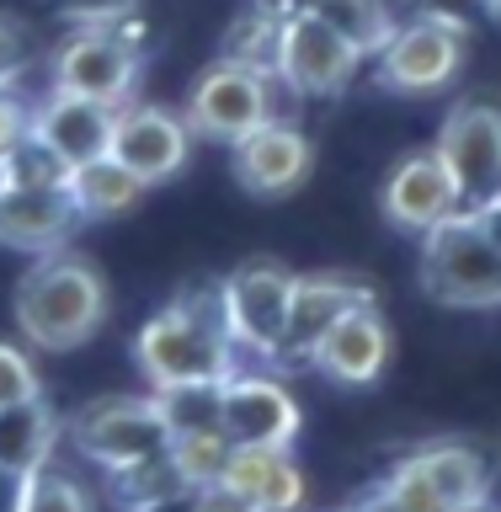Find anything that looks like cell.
Returning <instances> with one entry per match:
<instances>
[{"mask_svg":"<svg viewBox=\"0 0 501 512\" xmlns=\"http://www.w3.org/2000/svg\"><path fill=\"white\" fill-rule=\"evenodd\" d=\"M70 22H128L139 11V0H48Z\"/></svg>","mask_w":501,"mask_h":512,"instance_id":"obj_33","label":"cell"},{"mask_svg":"<svg viewBox=\"0 0 501 512\" xmlns=\"http://www.w3.org/2000/svg\"><path fill=\"white\" fill-rule=\"evenodd\" d=\"M80 224L86 219H80L70 187H11L0 198V246L11 251H27V256L64 251Z\"/></svg>","mask_w":501,"mask_h":512,"instance_id":"obj_18","label":"cell"},{"mask_svg":"<svg viewBox=\"0 0 501 512\" xmlns=\"http://www.w3.org/2000/svg\"><path fill=\"white\" fill-rule=\"evenodd\" d=\"M384 486H390V496H395L406 512H454V507L443 502V491L432 486V475L416 464V454H411L406 464H395V475L384 480Z\"/></svg>","mask_w":501,"mask_h":512,"instance_id":"obj_30","label":"cell"},{"mask_svg":"<svg viewBox=\"0 0 501 512\" xmlns=\"http://www.w3.org/2000/svg\"><path fill=\"white\" fill-rule=\"evenodd\" d=\"M11 512H96V507L75 475L54 470V464H38V470L16 475Z\"/></svg>","mask_w":501,"mask_h":512,"instance_id":"obj_27","label":"cell"},{"mask_svg":"<svg viewBox=\"0 0 501 512\" xmlns=\"http://www.w3.org/2000/svg\"><path fill=\"white\" fill-rule=\"evenodd\" d=\"M43 395V379L32 358L16 342H0V406H22V400H38Z\"/></svg>","mask_w":501,"mask_h":512,"instance_id":"obj_31","label":"cell"},{"mask_svg":"<svg viewBox=\"0 0 501 512\" xmlns=\"http://www.w3.org/2000/svg\"><path fill=\"white\" fill-rule=\"evenodd\" d=\"M363 48L342 38L336 27H326L315 11H304L299 0L288 6L283 22V48H278V86H288L294 96H310V102H326V96H342L363 70Z\"/></svg>","mask_w":501,"mask_h":512,"instance_id":"obj_7","label":"cell"},{"mask_svg":"<svg viewBox=\"0 0 501 512\" xmlns=\"http://www.w3.org/2000/svg\"><path fill=\"white\" fill-rule=\"evenodd\" d=\"M294 283H299V272L283 267L278 256H251V262H240L230 272V278H219L224 315H230V336H235L240 352L278 363L288 304H294Z\"/></svg>","mask_w":501,"mask_h":512,"instance_id":"obj_6","label":"cell"},{"mask_svg":"<svg viewBox=\"0 0 501 512\" xmlns=\"http://www.w3.org/2000/svg\"><path fill=\"white\" fill-rule=\"evenodd\" d=\"M70 443L91 464L118 470V464H134L144 454H160L171 443V432L155 395H102L70 416Z\"/></svg>","mask_w":501,"mask_h":512,"instance_id":"obj_9","label":"cell"},{"mask_svg":"<svg viewBox=\"0 0 501 512\" xmlns=\"http://www.w3.org/2000/svg\"><path fill=\"white\" fill-rule=\"evenodd\" d=\"M134 512H198V491L182 486V491H171V496H160V502H144Z\"/></svg>","mask_w":501,"mask_h":512,"instance_id":"obj_36","label":"cell"},{"mask_svg":"<svg viewBox=\"0 0 501 512\" xmlns=\"http://www.w3.org/2000/svg\"><path fill=\"white\" fill-rule=\"evenodd\" d=\"M379 208H384V219H390L395 230L427 235L432 224L448 219L464 203H459V187H454V176H448L443 155L438 150H416V155L390 166V176H384V187H379Z\"/></svg>","mask_w":501,"mask_h":512,"instance_id":"obj_13","label":"cell"},{"mask_svg":"<svg viewBox=\"0 0 501 512\" xmlns=\"http://www.w3.org/2000/svg\"><path fill=\"white\" fill-rule=\"evenodd\" d=\"M59 448V416L48 411V400H22V406H0V475H27L48 464Z\"/></svg>","mask_w":501,"mask_h":512,"instance_id":"obj_20","label":"cell"},{"mask_svg":"<svg viewBox=\"0 0 501 512\" xmlns=\"http://www.w3.org/2000/svg\"><path fill=\"white\" fill-rule=\"evenodd\" d=\"M11 192V176H6V155H0V198Z\"/></svg>","mask_w":501,"mask_h":512,"instance_id":"obj_38","label":"cell"},{"mask_svg":"<svg viewBox=\"0 0 501 512\" xmlns=\"http://www.w3.org/2000/svg\"><path fill=\"white\" fill-rule=\"evenodd\" d=\"M27 134H32V107L16 96V86H0V155Z\"/></svg>","mask_w":501,"mask_h":512,"instance_id":"obj_34","label":"cell"},{"mask_svg":"<svg viewBox=\"0 0 501 512\" xmlns=\"http://www.w3.org/2000/svg\"><path fill=\"white\" fill-rule=\"evenodd\" d=\"M144 192H150V187H144L118 155L86 160V166L70 171V198H75V208H80V219H86V224L118 219V214H128V208H139Z\"/></svg>","mask_w":501,"mask_h":512,"instance_id":"obj_21","label":"cell"},{"mask_svg":"<svg viewBox=\"0 0 501 512\" xmlns=\"http://www.w3.org/2000/svg\"><path fill=\"white\" fill-rule=\"evenodd\" d=\"M70 160L54 155L38 134H27V139H16L11 150H6V176H11V187H70Z\"/></svg>","mask_w":501,"mask_h":512,"instance_id":"obj_29","label":"cell"},{"mask_svg":"<svg viewBox=\"0 0 501 512\" xmlns=\"http://www.w3.org/2000/svg\"><path fill=\"white\" fill-rule=\"evenodd\" d=\"M310 171H315V139L294 123L272 118L235 144V176L256 198H288L310 182Z\"/></svg>","mask_w":501,"mask_h":512,"instance_id":"obj_15","label":"cell"},{"mask_svg":"<svg viewBox=\"0 0 501 512\" xmlns=\"http://www.w3.org/2000/svg\"><path fill=\"white\" fill-rule=\"evenodd\" d=\"M283 22H288V6H278V0H262V6L240 11L235 22H230V32H224V43H219V59H230V64H246V70H256V75H272V80H278Z\"/></svg>","mask_w":501,"mask_h":512,"instance_id":"obj_23","label":"cell"},{"mask_svg":"<svg viewBox=\"0 0 501 512\" xmlns=\"http://www.w3.org/2000/svg\"><path fill=\"white\" fill-rule=\"evenodd\" d=\"M112 128H118V107L96 102V96L75 91H48L32 107V134H38L54 155H64L70 166L112 155Z\"/></svg>","mask_w":501,"mask_h":512,"instance_id":"obj_17","label":"cell"},{"mask_svg":"<svg viewBox=\"0 0 501 512\" xmlns=\"http://www.w3.org/2000/svg\"><path fill=\"white\" fill-rule=\"evenodd\" d=\"M368 299H379L374 283L352 278V272H315V278H299L294 283V304H288L278 363H310L320 336H326L347 310H358V304H368Z\"/></svg>","mask_w":501,"mask_h":512,"instance_id":"obj_14","label":"cell"},{"mask_svg":"<svg viewBox=\"0 0 501 512\" xmlns=\"http://www.w3.org/2000/svg\"><path fill=\"white\" fill-rule=\"evenodd\" d=\"M32 64V43H27V27L16 16L0 11V86H16Z\"/></svg>","mask_w":501,"mask_h":512,"instance_id":"obj_32","label":"cell"},{"mask_svg":"<svg viewBox=\"0 0 501 512\" xmlns=\"http://www.w3.org/2000/svg\"><path fill=\"white\" fill-rule=\"evenodd\" d=\"M304 422L294 390L272 374H246L235 368L224 379V438L251 448H288Z\"/></svg>","mask_w":501,"mask_h":512,"instance_id":"obj_12","label":"cell"},{"mask_svg":"<svg viewBox=\"0 0 501 512\" xmlns=\"http://www.w3.org/2000/svg\"><path fill=\"white\" fill-rule=\"evenodd\" d=\"M486 214H496V219H501V203H496V208H486Z\"/></svg>","mask_w":501,"mask_h":512,"instance_id":"obj_39","label":"cell"},{"mask_svg":"<svg viewBox=\"0 0 501 512\" xmlns=\"http://www.w3.org/2000/svg\"><path fill=\"white\" fill-rule=\"evenodd\" d=\"M390 347H395L390 320L379 315V299H368V304H358V310H347L326 336H320V347H315L310 363L331 384H352V390H358V384H374L384 374Z\"/></svg>","mask_w":501,"mask_h":512,"instance_id":"obj_16","label":"cell"},{"mask_svg":"<svg viewBox=\"0 0 501 512\" xmlns=\"http://www.w3.org/2000/svg\"><path fill=\"white\" fill-rule=\"evenodd\" d=\"M352 507H358V512H406V507H400V502H395V496H390V486H379V491H368V496H363V502H352Z\"/></svg>","mask_w":501,"mask_h":512,"instance_id":"obj_37","label":"cell"},{"mask_svg":"<svg viewBox=\"0 0 501 512\" xmlns=\"http://www.w3.org/2000/svg\"><path fill=\"white\" fill-rule=\"evenodd\" d=\"M336 512H358V507H336Z\"/></svg>","mask_w":501,"mask_h":512,"instance_id":"obj_40","label":"cell"},{"mask_svg":"<svg viewBox=\"0 0 501 512\" xmlns=\"http://www.w3.org/2000/svg\"><path fill=\"white\" fill-rule=\"evenodd\" d=\"M155 406L166 416L171 438H187V432H224V384H160Z\"/></svg>","mask_w":501,"mask_h":512,"instance_id":"obj_24","label":"cell"},{"mask_svg":"<svg viewBox=\"0 0 501 512\" xmlns=\"http://www.w3.org/2000/svg\"><path fill=\"white\" fill-rule=\"evenodd\" d=\"M432 150L443 155L464 208L501 203V102H480V96L454 102Z\"/></svg>","mask_w":501,"mask_h":512,"instance_id":"obj_8","label":"cell"},{"mask_svg":"<svg viewBox=\"0 0 501 512\" xmlns=\"http://www.w3.org/2000/svg\"><path fill=\"white\" fill-rule=\"evenodd\" d=\"M139 70H144V48L128 32V22H80L70 38H59L54 59H48L54 91L96 96L107 107L134 102Z\"/></svg>","mask_w":501,"mask_h":512,"instance_id":"obj_5","label":"cell"},{"mask_svg":"<svg viewBox=\"0 0 501 512\" xmlns=\"http://www.w3.org/2000/svg\"><path fill=\"white\" fill-rule=\"evenodd\" d=\"M139 374L160 384H224L240 368V347L230 336V315H224L219 283L182 288L166 310L144 320L134 342Z\"/></svg>","mask_w":501,"mask_h":512,"instance_id":"obj_1","label":"cell"},{"mask_svg":"<svg viewBox=\"0 0 501 512\" xmlns=\"http://www.w3.org/2000/svg\"><path fill=\"white\" fill-rule=\"evenodd\" d=\"M230 438L224 432H187V438H171L166 454L176 464V475H182V486H208V480L224 475V464H230Z\"/></svg>","mask_w":501,"mask_h":512,"instance_id":"obj_28","label":"cell"},{"mask_svg":"<svg viewBox=\"0 0 501 512\" xmlns=\"http://www.w3.org/2000/svg\"><path fill=\"white\" fill-rule=\"evenodd\" d=\"M416 464L432 475V486L443 491V502L454 512H480L491 496V470L470 443H427L416 448Z\"/></svg>","mask_w":501,"mask_h":512,"instance_id":"obj_22","label":"cell"},{"mask_svg":"<svg viewBox=\"0 0 501 512\" xmlns=\"http://www.w3.org/2000/svg\"><path fill=\"white\" fill-rule=\"evenodd\" d=\"M422 294L443 310H496L501 304V235L486 208H454L422 235Z\"/></svg>","mask_w":501,"mask_h":512,"instance_id":"obj_3","label":"cell"},{"mask_svg":"<svg viewBox=\"0 0 501 512\" xmlns=\"http://www.w3.org/2000/svg\"><path fill=\"white\" fill-rule=\"evenodd\" d=\"M16 326L22 342L38 352H75L80 342H91L102 331V320L112 310V288L102 278V267L80 251H48L32 256V267L16 283Z\"/></svg>","mask_w":501,"mask_h":512,"instance_id":"obj_2","label":"cell"},{"mask_svg":"<svg viewBox=\"0 0 501 512\" xmlns=\"http://www.w3.org/2000/svg\"><path fill=\"white\" fill-rule=\"evenodd\" d=\"M304 11H315L326 27H336L342 38H352L363 54H379L384 38L395 32L390 0H299Z\"/></svg>","mask_w":501,"mask_h":512,"instance_id":"obj_25","label":"cell"},{"mask_svg":"<svg viewBox=\"0 0 501 512\" xmlns=\"http://www.w3.org/2000/svg\"><path fill=\"white\" fill-rule=\"evenodd\" d=\"M262 123H272V75H256V70H246V64L219 59L192 80V91H187L192 139L240 144Z\"/></svg>","mask_w":501,"mask_h":512,"instance_id":"obj_10","label":"cell"},{"mask_svg":"<svg viewBox=\"0 0 501 512\" xmlns=\"http://www.w3.org/2000/svg\"><path fill=\"white\" fill-rule=\"evenodd\" d=\"M464 48H470V22L459 11L422 6L406 22H395V32L379 48V70L374 80L390 96H432L448 91L464 70Z\"/></svg>","mask_w":501,"mask_h":512,"instance_id":"obj_4","label":"cell"},{"mask_svg":"<svg viewBox=\"0 0 501 512\" xmlns=\"http://www.w3.org/2000/svg\"><path fill=\"white\" fill-rule=\"evenodd\" d=\"M198 512H262V502H251L235 480L219 475V480H208V486H198Z\"/></svg>","mask_w":501,"mask_h":512,"instance_id":"obj_35","label":"cell"},{"mask_svg":"<svg viewBox=\"0 0 501 512\" xmlns=\"http://www.w3.org/2000/svg\"><path fill=\"white\" fill-rule=\"evenodd\" d=\"M112 155L139 176L144 187H160L187 171L192 160V128L187 118L155 107V102H128L118 107V128H112Z\"/></svg>","mask_w":501,"mask_h":512,"instance_id":"obj_11","label":"cell"},{"mask_svg":"<svg viewBox=\"0 0 501 512\" xmlns=\"http://www.w3.org/2000/svg\"><path fill=\"white\" fill-rule=\"evenodd\" d=\"M224 480H235L251 502H262V512H299L304 507V475H299V464L288 459V448L235 443L230 464H224Z\"/></svg>","mask_w":501,"mask_h":512,"instance_id":"obj_19","label":"cell"},{"mask_svg":"<svg viewBox=\"0 0 501 512\" xmlns=\"http://www.w3.org/2000/svg\"><path fill=\"white\" fill-rule=\"evenodd\" d=\"M182 491V475H176L171 454L160 448V454H144L134 464H118V470H107V496L118 502L123 512H134L144 502H160V496Z\"/></svg>","mask_w":501,"mask_h":512,"instance_id":"obj_26","label":"cell"}]
</instances>
